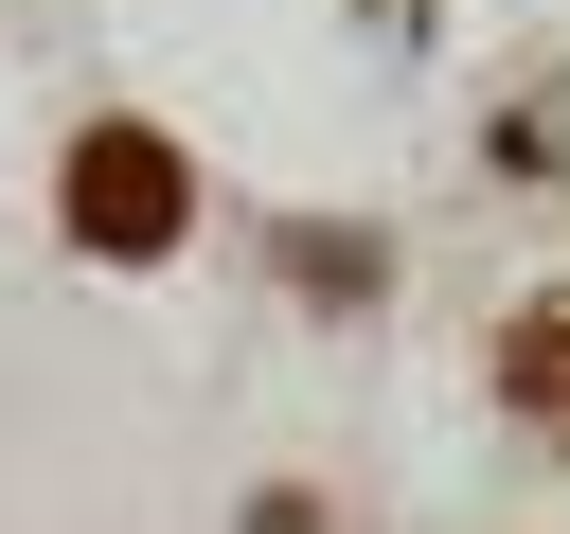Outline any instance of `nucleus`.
I'll return each instance as SVG.
<instances>
[{
    "label": "nucleus",
    "mask_w": 570,
    "mask_h": 534,
    "mask_svg": "<svg viewBox=\"0 0 570 534\" xmlns=\"http://www.w3.org/2000/svg\"><path fill=\"white\" fill-rule=\"evenodd\" d=\"M499 409H517V427H552V445H570V285H534V303H517V320H499Z\"/></svg>",
    "instance_id": "f03ea898"
},
{
    "label": "nucleus",
    "mask_w": 570,
    "mask_h": 534,
    "mask_svg": "<svg viewBox=\"0 0 570 534\" xmlns=\"http://www.w3.org/2000/svg\"><path fill=\"white\" fill-rule=\"evenodd\" d=\"M178 231H196V160L107 107V125L71 142V249H89V267H160Z\"/></svg>",
    "instance_id": "f257e3e1"
},
{
    "label": "nucleus",
    "mask_w": 570,
    "mask_h": 534,
    "mask_svg": "<svg viewBox=\"0 0 570 534\" xmlns=\"http://www.w3.org/2000/svg\"><path fill=\"white\" fill-rule=\"evenodd\" d=\"M285 267H303L321 303H374V285H392V249H374V231H285Z\"/></svg>",
    "instance_id": "7ed1b4c3"
},
{
    "label": "nucleus",
    "mask_w": 570,
    "mask_h": 534,
    "mask_svg": "<svg viewBox=\"0 0 570 534\" xmlns=\"http://www.w3.org/2000/svg\"><path fill=\"white\" fill-rule=\"evenodd\" d=\"M249 534H321V498H249Z\"/></svg>",
    "instance_id": "20e7f679"
}]
</instances>
